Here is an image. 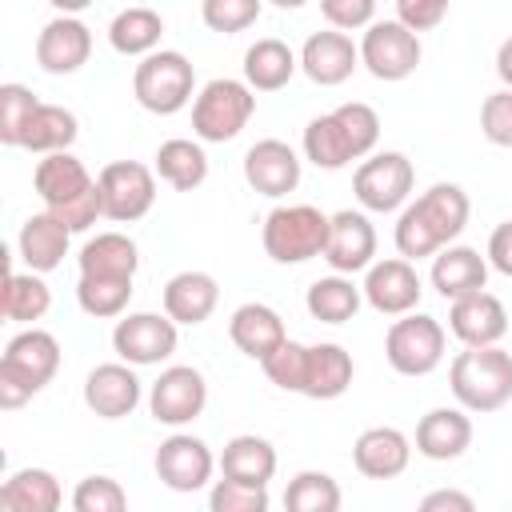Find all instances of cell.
<instances>
[{
  "label": "cell",
  "instance_id": "obj_1",
  "mask_svg": "<svg viewBox=\"0 0 512 512\" xmlns=\"http://www.w3.org/2000/svg\"><path fill=\"white\" fill-rule=\"evenodd\" d=\"M468 192L452 180H440L432 188H424L416 200H408L396 216V228H392V244L400 256L408 260H424V256H436L444 244H452L464 224H468Z\"/></svg>",
  "mask_w": 512,
  "mask_h": 512
},
{
  "label": "cell",
  "instance_id": "obj_2",
  "mask_svg": "<svg viewBox=\"0 0 512 512\" xmlns=\"http://www.w3.org/2000/svg\"><path fill=\"white\" fill-rule=\"evenodd\" d=\"M60 368V340L48 328H20L0 356V408L12 412L28 404L44 384H52Z\"/></svg>",
  "mask_w": 512,
  "mask_h": 512
},
{
  "label": "cell",
  "instance_id": "obj_3",
  "mask_svg": "<svg viewBox=\"0 0 512 512\" xmlns=\"http://www.w3.org/2000/svg\"><path fill=\"white\" fill-rule=\"evenodd\" d=\"M448 388L456 404L476 416L500 412L512 400V352H504L500 344L456 352L448 364Z\"/></svg>",
  "mask_w": 512,
  "mask_h": 512
},
{
  "label": "cell",
  "instance_id": "obj_4",
  "mask_svg": "<svg viewBox=\"0 0 512 512\" xmlns=\"http://www.w3.org/2000/svg\"><path fill=\"white\" fill-rule=\"evenodd\" d=\"M332 216L316 204H276L260 224V244L272 264H308L324 256Z\"/></svg>",
  "mask_w": 512,
  "mask_h": 512
},
{
  "label": "cell",
  "instance_id": "obj_5",
  "mask_svg": "<svg viewBox=\"0 0 512 512\" xmlns=\"http://www.w3.org/2000/svg\"><path fill=\"white\" fill-rule=\"evenodd\" d=\"M132 96L152 116H176L196 100V68L176 48H156L132 68Z\"/></svg>",
  "mask_w": 512,
  "mask_h": 512
},
{
  "label": "cell",
  "instance_id": "obj_6",
  "mask_svg": "<svg viewBox=\"0 0 512 512\" xmlns=\"http://www.w3.org/2000/svg\"><path fill=\"white\" fill-rule=\"evenodd\" d=\"M252 112H256V88L248 80L216 76L192 100V136L204 144H228L248 128Z\"/></svg>",
  "mask_w": 512,
  "mask_h": 512
},
{
  "label": "cell",
  "instance_id": "obj_7",
  "mask_svg": "<svg viewBox=\"0 0 512 512\" xmlns=\"http://www.w3.org/2000/svg\"><path fill=\"white\" fill-rule=\"evenodd\" d=\"M448 348V332L428 312H404L384 332V360L400 376H428L440 368Z\"/></svg>",
  "mask_w": 512,
  "mask_h": 512
},
{
  "label": "cell",
  "instance_id": "obj_8",
  "mask_svg": "<svg viewBox=\"0 0 512 512\" xmlns=\"http://www.w3.org/2000/svg\"><path fill=\"white\" fill-rule=\"evenodd\" d=\"M416 168L404 152H372L352 172V196L364 212H400L412 200Z\"/></svg>",
  "mask_w": 512,
  "mask_h": 512
},
{
  "label": "cell",
  "instance_id": "obj_9",
  "mask_svg": "<svg viewBox=\"0 0 512 512\" xmlns=\"http://www.w3.org/2000/svg\"><path fill=\"white\" fill-rule=\"evenodd\" d=\"M420 36L400 20H372L360 36V68L384 84H400L420 68Z\"/></svg>",
  "mask_w": 512,
  "mask_h": 512
},
{
  "label": "cell",
  "instance_id": "obj_10",
  "mask_svg": "<svg viewBox=\"0 0 512 512\" xmlns=\"http://www.w3.org/2000/svg\"><path fill=\"white\" fill-rule=\"evenodd\" d=\"M96 184H100V200H104V220H112V224H136L156 204V168H148L140 160L104 164Z\"/></svg>",
  "mask_w": 512,
  "mask_h": 512
},
{
  "label": "cell",
  "instance_id": "obj_11",
  "mask_svg": "<svg viewBox=\"0 0 512 512\" xmlns=\"http://www.w3.org/2000/svg\"><path fill=\"white\" fill-rule=\"evenodd\" d=\"M180 344V324L168 312H128L112 328V352L136 368L164 364Z\"/></svg>",
  "mask_w": 512,
  "mask_h": 512
},
{
  "label": "cell",
  "instance_id": "obj_12",
  "mask_svg": "<svg viewBox=\"0 0 512 512\" xmlns=\"http://www.w3.org/2000/svg\"><path fill=\"white\" fill-rule=\"evenodd\" d=\"M208 404V380L192 364H168L148 388V412L164 428H184L192 424Z\"/></svg>",
  "mask_w": 512,
  "mask_h": 512
},
{
  "label": "cell",
  "instance_id": "obj_13",
  "mask_svg": "<svg viewBox=\"0 0 512 512\" xmlns=\"http://www.w3.org/2000/svg\"><path fill=\"white\" fill-rule=\"evenodd\" d=\"M152 468H156L164 488H172V492H200V488L212 484V472L220 468V460L212 456L208 440L176 428L168 440H160V448L152 456Z\"/></svg>",
  "mask_w": 512,
  "mask_h": 512
},
{
  "label": "cell",
  "instance_id": "obj_14",
  "mask_svg": "<svg viewBox=\"0 0 512 512\" xmlns=\"http://www.w3.org/2000/svg\"><path fill=\"white\" fill-rule=\"evenodd\" d=\"M364 304L380 316H404L420 308L424 296V280L416 272V260L408 256H388V260H372L364 268Z\"/></svg>",
  "mask_w": 512,
  "mask_h": 512
},
{
  "label": "cell",
  "instance_id": "obj_15",
  "mask_svg": "<svg viewBox=\"0 0 512 512\" xmlns=\"http://www.w3.org/2000/svg\"><path fill=\"white\" fill-rule=\"evenodd\" d=\"M300 172H304V160L292 144L268 136V140H256L248 152H244V180L252 192L268 196V200H284L288 192L300 188Z\"/></svg>",
  "mask_w": 512,
  "mask_h": 512
},
{
  "label": "cell",
  "instance_id": "obj_16",
  "mask_svg": "<svg viewBox=\"0 0 512 512\" xmlns=\"http://www.w3.org/2000/svg\"><path fill=\"white\" fill-rule=\"evenodd\" d=\"M140 400H144V380L136 376V364H128V360L96 364L84 376V404L100 420H124L136 412Z\"/></svg>",
  "mask_w": 512,
  "mask_h": 512
},
{
  "label": "cell",
  "instance_id": "obj_17",
  "mask_svg": "<svg viewBox=\"0 0 512 512\" xmlns=\"http://www.w3.org/2000/svg\"><path fill=\"white\" fill-rule=\"evenodd\" d=\"M92 56V28L80 16L56 12L40 32H36V64L48 76H72L88 64Z\"/></svg>",
  "mask_w": 512,
  "mask_h": 512
},
{
  "label": "cell",
  "instance_id": "obj_18",
  "mask_svg": "<svg viewBox=\"0 0 512 512\" xmlns=\"http://www.w3.org/2000/svg\"><path fill=\"white\" fill-rule=\"evenodd\" d=\"M376 260V228L368 220V212L360 208H340L332 212V228H328V244H324V264L332 272L356 276Z\"/></svg>",
  "mask_w": 512,
  "mask_h": 512
},
{
  "label": "cell",
  "instance_id": "obj_19",
  "mask_svg": "<svg viewBox=\"0 0 512 512\" xmlns=\"http://www.w3.org/2000/svg\"><path fill=\"white\" fill-rule=\"evenodd\" d=\"M448 332L464 344V348H484V344H500L508 332V308L500 296H492L488 288L456 296L448 308Z\"/></svg>",
  "mask_w": 512,
  "mask_h": 512
},
{
  "label": "cell",
  "instance_id": "obj_20",
  "mask_svg": "<svg viewBox=\"0 0 512 512\" xmlns=\"http://www.w3.org/2000/svg\"><path fill=\"white\" fill-rule=\"evenodd\" d=\"M356 68H360V44L340 28L312 32L304 40V48H300V72L320 88L344 84Z\"/></svg>",
  "mask_w": 512,
  "mask_h": 512
},
{
  "label": "cell",
  "instance_id": "obj_21",
  "mask_svg": "<svg viewBox=\"0 0 512 512\" xmlns=\"http://www.w3.org/2000/svg\"><path fill=\"white\" fill-rule=\"evenodd\" d=\"M416 452L424 460H460L468 448H472V412L460 408V404H444V408H428L420 420H416Z\"/></svg>",
  "mask_w": 512,
  "mask_h": 512
},
{
  "label": "cell",
  "instance_id": "obj_22",
  "mask_svg": "<svg viewBox=\"0 0 512 512\" xmlns=\"http://www.w3.org/2000/svg\"><path fill=\"white\" fill-rule=\"evenodd\" d=\"M352 464L368 480H396L412 464V440L392 424L364 428L352 444Z\"/></svg>",
  "mask_w": 512,
  "mask_h": 512
},
{
  "label": "cell",
  "instance_id": "obj_23",
  "mask_svg": "<svg viewBox=\"0 0 512 512\" xmlns=\"http://www.w3.org/2000/svg\"><path fill=\"white\" fill-rule=\"evenodd\" d=\"M160 300H164V312H168L180 328H200V324L216 312V304H220V284H216L212 272L184 268V272L168 276Z\"/></svg>",
  "mask_w": 512,
  "mask_h": 512
},
{
  "label": "cell",
  "instance_id": "obj_24",
  "mask_svg": "<svg viewBox=\"0 0 512 512\" xmlns=\"http://www.w3.org/2000/svg\"><path fill=\"white\" fill-rule=\"evenodd\" d=\"M228 340L248 356V360H264L268 352H276L288 340L284 316L264 304V300H248L228 316Z\"/></svg>",
  "mask_w": 512,
  "mask_h": 512
},
{
  "label": "cell",
  "instance_id": "obj_25",
  "mask_svg": "<svg viewBox=\"0 0 512 512\" xmlns=\"http://www.w3.org/2000/svg\"><path fill=\"white\" fill-rule=\"evenodd\" d=\"M92 184H96V176L84 168L80 156H72V148L68 152H48L32 168V188L44 200V208H64L76 196H84Z\"/></svg>",
  "mask_w": 512,
  "mask_h": 512
},
{
  "label": "cell",
  "instance_id": "obj_26",
  "mask_svg": "<svg viewBox=\"0 0 512 512\" xmlns=\"http://www.w3.org/2000/svg\"><path fill=\"white\" fill-rule=\"evenodd\" d=\"M68 244H72V228H68L64 220H56V216L44 208V212H32V216L20 224L16 256H20L24 268H32V272H52V268L64 264Z\"/></svg>",
  "mask_w": 512,
  "mask_h": 512
},
{
  "label": "cell",
  "instance_id": "obj_27",
  "mask_svg": "<svg viewBox=\"0 0 512 512\" xmlns=\"http://www.w3.org/2000/svg\"><path fill=\"white\" fill-rule=\"evenodd\" d=\"M428 280H432V288H436L444 300L480 292V288L488 284V256H480L476 248L452 240V244H444V248L432 256Z\"/></svg>",
  "mask_w": 512,
  "mask_h": 512
},
{
  "label": "cell",
  "instance_id": "obj_28",
  "mask_svg": "<svg viewBox=\"0 0 512 512\" xmlns=\"http://www.w3.org/2000/svg\"><path fill=\"white\" fill-rule=\"evenodd\" d=\"M356 376V360L344 344L336 340H320V344H308V368H304V388L300 396L308 400H336L348 392Z\"/></svg>",
  "mask_w": 512,
  "mask_h": 512
},
{
  "label": "cell",
  "instance_id": "obj_29",
  "mask_svg": "<svg viewBox=\"0 0 512 512\" xmlns=\"http://www.w3.org/2000/svg\"><path fill=\"white\" fill-rule=\"evenodd\" d=\"M80 276H132L140 268V248L128 232H96L76 252Z\"/></svg>",
  "mask_w": 512,
  "mask_h": 512
},
{
  "label": "cell",
  "instance_id": "obj_30",
  "mask_svg": "<svg viewBox=\"0 0 512 512\" xmlns=\"http://www.w3.org/2000/svg\"><path fill=\"white\" fill-rule=\"evenodd\" d=\"M216 460H220V476H232V480H244V484H260V488H268V480L276 476V464H280L272 440L256 436V432L232 436Z\"/></svg>",
  "mask_w": 512,
  "mask_h": 512
},
{
  "label": "cell",
  "instance_id": "obj_31",
  "mask_svg": "<svg viewBox=\"0 0 512 512\" xmlns=\"http://www.w3.org/2000/svg\"><path fill=\"white\" fill-rule=\"evenodd\" d=\"M64 488L48 468H16L0 484V512H56Z\"/></svg>",
  "mask_w": 512,
  "mask_h": 512
},
{
  "label": "cell",
  "instance_id": "obj_32",
  "mask_svg": "<svg viewBox=\"0 0 512 512\" xmlns=\"http://www.w3.org/2000/svg\"><path fill=\"white\" fill-rule=\"evenodd\" d=\"M160 40H164V16L156 8H148V4H128L108 24V44L120 56H136L140 60V56L156 52Z\"/></svg>",
  "mask_w": 512,
  "mask_h": 512
},
{
  "label": "cell",
  "instance_id": "obj_33",
  "mask_svg": "<svg viewBox=\"0 0 512 512\" xmlns=\"http://www.w3.org/2000/svg\"><path fill=\"white\" fill-rule=\"evenodd\" d=\"M296 72H300V52H292L276 36L248 44V52H244V80L256 92H280Z\"/></svg>",
  "mask_w": 512,
  "mask_h": 512
},
{
  "label": "cell",
  "instance_id": "obj_34",
  "mask_svg": "<svg viewBox=\"0 0 512 512\" xmlns=\"http://www.w3.org/2000/svg\"><path fill=\"white\" fill-rule=\"evenodd\" d=\"M156 176L176 188V192H192L208 180V152L204 140H188V136H172L156 148Z\"/></svg>",
  "mask_w": 512,
  "mask_h": 512
},
{
  "label": "cell",
  "instance_id": "obj_35",
  "mask_svg": "<svg viewBox=\"0 0 512 512\" xmlns=\"http://www.w3.org/2000/svg\"><path fill=\"white\" fill-rule=\"evenodd\" d=\"M360 304H364V288L352 276H344V272L320 276L304 292V308L320 324H348L360 312Z\"/></svg>",
  "mask_w": 512,
  "mask_h": 512
},
{
  "label": "cell",
  "instance_id": "obj_36",
  "mask_svg": "<svg viewBox=\"0 0 512 512\" xmlns=\"http://www.w3.org/2000/svg\"><path fill=\"white\" fill-rule=\"evenodd\" d=\"M300 152L308 164L324 168V172H340L344 164L356 160L352 152V140L344 132V124L336 120V112H324V116H312L304 124V136H300Z\"/></svg>",
  "mask_w": 512,
  "mask_h": 512
},
{
  "label": "cell",
  "instance_id": "obj_37",
  "mask_svg": "<svg viewBox=\"0 0 512 512\" xmlns=\"http://www.w3.org/2000/svg\"><path fill=\"white\" fill-rule=\"evenodd\" d=\"M76 136H80L76 112L64 108V104H44V100H40L36 112H32V120H28V128H24L20 148H28V152H36V156L68 152V148L76 144Z\"/></svg>",
  "mask_w": 512,
  "mask_h": 512
},
{
  "label": "cell",
  "instance_id": "obj_38",
  "mask_svg": "<svg viewBox=\"0 0 512 512\" xmlns=\"http://www.w3.org/2000/svg\"><path fill=\"white\" fill-rule=\"evenodd\" d=\"M52 308V288L44 284V272H8L4 276V292H0V312L12 324H36L44 320Z\"/></svg>",
  "mask_w": 512,
  "mask_h": 512
},
{
  "label": "cell",
  "instance_id": "obj_39",
  "mask_svg": "<svg viewBox=\"0 0 512 512\" xmlns=\"http://www.w3.org/2000/svg\"><path fill=\"white\" fill-rule=\"evenodd\" d=\"M132 276H80L76 280V304L92 320H120L132 300Z\"/></svg>",
  "mask_w": 512,
  "mask_h": 512
},
{
  "label": "cell",
  "instance_id": "obj_40",
  "mask_svg": "<svg viewBox=\"0 0 512 512\" xmlns=\"http://www.w3.org/2000/svg\"><path fill=\"white\" fill-rule=\"evenodd\" d=\"M340 484L320 472V468H308V472H296L284 488V508L288 512H336L340 508Z\"/></svg>",
  "mask_w": 512,
  "mask_h": 512
},
{
  "label": "cell",
  "instance_id": "obj_41",
  "mask_svg": "<svg viewBox=\"0 0 512 512\" xmlns=\"http://www.w3.org/2000/svg\"><path fill=\"white\" fill-rule=\"evenodd\" d=\"M36 104L40 100L32 96V88H24V84H0V144L20 148L24 128H28L32 112H36Z\"/></svg>",
  "mask_w": 512,
  "mask_h": 512
},
{
  "label": "cell",
  "instance_id": "obj_42",
  "mask_svg": "<svg viewBox=\"0 0 512 512\" xmlns=\"http://www.w3.org/2000/svg\"><path fill=\"white\" fill-rule=\"evenodd\" d=\"M260 8L264 0H200V20L208 32L236 36L260 20Z\"/></svg>",
  "mask_w": 512,
  "mask_h": 512
},
{
  "label": "cell",
  "instance_id": "obj_43",
  "mask_svg": "<svg viewBox=\"0 0 512 512\" xmlns=\"http://www.w3.org/2000/svg\"><path fill=\"white\" fill-rule=\"evenodd\" d=\"M260 368H264V376L280 388V392H300L304 388V368H308V344H300V340H284L276 352H268L264 360H260Z\"/></svg>",
  "mask_w": 512,
  "mask_h": 512
},
{
  "label": "cell",
  "instance_id": "obj_44",
  "mask_svg": "<svg viewBox=\"0 0 512 512\" xmlns=\"http://www.w3.org/2000/svg\"><path fill=\"white\" fill-rule=\"evenodd\" d=\"M268 504H272L268 488L244 484V480H232V476H220L208 488V508L212 512H268Z\"/></svg>",
  "mask_w": 512,
  "mask_h": 512
},
{
  "label": "cell",
  "instance_id": "obj_45",
  "mask_svg": "<svg viewBox=\"0 0 512 512\" xmlns=\"http://www.w3.org/2000/svg\"><path fill=\"white\" fill-rule=\"evenodd\" d=\"M332 112H336V120L344 124L356 160L372 156V152H376V140H380V116H376V108L364 104V100H348V104H340V108H332Z\"/></svg>",
  "mask_w": 512,
  "mask_h": 512
},
{
  "label": "cell",
  "instance_id": "obj_46",
  "mask_svg": "<svg viewBox=\"0 0 512 512\" xmlns=\"http://www.w3.org/2000/svg\"><path fill=\"white\" fill-rule=\"evenodd\" d=\"M72 508L76 512H124L128 508V492L112 476H84L72 488Z\"/></svg>",
  "mask_w": 512,
  "mask_h": 512
},
{
  "label": "cell",
  "instance_id": "obj_47",
  "mask_svg": "<svg viewBox=\"0 0 512 512\" xmlns=\"http://www.w3.org/2000/svg\"><path fill=\"white\" fill-rule=\"evenodd\" d=\"M480 132L496 148H512V88L484 96L480 104Z\"/></svg>",
  "mask_w": 512,
  "mask_h": 512
},
{
  "label": "cell",
  "instance_id": "obj_48",
  "mask_svg": "<svg viewBox=\"0 0 512 512\" xmlns=\"http://www.w3.org/2000/svg\"><path fill=\"white\" fill-rule=\"evenodd\" d=\"M320 16L328 20V28L360 32L376 20V0H320Z\"/></svg>",
  "mask_w": 512,
  "mask_h": 512
},
{
  "label": "cell",
  "instance_id": "obj_49",
  "mask_svg": "<svg viewBox=\"0 0 512 512\" xmlns=\"http://www.w3.org/2000/svg\"><path fill=\"white\" fill-rule=\"evenodd\" d=\"M448 8L452 0H396V20L420 36V32L440 28L448 20Z\"/></svg>",
  "mask_w": 512,
  "mask_h": 512
},
{
  "label": "cell",
  "instance_id": "obj_50",
  "mask_svg": "<svg viewBox=\"0 0 512 512\" xmlns=\"http://www.w3.org/2000/svg\"><path fill=\"white\" fill-rule=\"evenodd\" d=\"M484 256H488V268H496L500 276H508V280H512V220H504V224H496V228H492Z\"/></svg>",
  "mask_w": 512,
  "mask_h": 512
},
{
  "label": "cell",
  "instance_id": "obj_51",
  "mask_svg": "<svg viewBox=\"0 0 512 512\" xmlns=\"http://www.w3.org/2000/svg\"><path fill=\"white\" fill-rule=\"evenodd\" d=\"M472 508H476V500L460 488H436L420 500V512H472Z\"/></svg>",
  "mask_w": 512,
  "mask_h": 512
},
{
  "label": "cell",
  "instance_id": "obj_52",
  "mask_svg": "<svg viewBox=\"0 0 512 512\" xmlns=\"http://www.w3.org/2000/svg\"><path fill=\"white\" fill-rule=\"evenodd\" d=\"M496 76L504 88H512V36L500 40V48H496Z\"/></svg>",
  "mask_w": 512,
  "mask_h": 512
},
{
  "label": "cell",
  "instance_id": "obj_53",
  "mask_svg": "<svg viewBox=\"0 0 512 512\" xmlns=\"http://www.w3.org/2000/svg\"><path fill=\"white\" fill-rule=\"evenodd\" d=\"M48 4H52L56 12H64V16H80V12H84V8H92L96 0H48Z\"/></svg>",
  "mask_w": 512,
  "mask_h": 512
},
{
  "label": "cell",
  "instance_id": "obj_54",
  "mask_svg": "<svg viewBox=\"0 0 512 512\" xmlns=\"http://www.w3.org/2000/svg\"><path fill=\"white\" fill-rule=\"evenodd\" d=\"M264 4H272V8H280V12H296V8H304L308 0H264Z\"/></svg>",
  "mask_w": 512,
  "mask_h": 512
}]
</instances>
